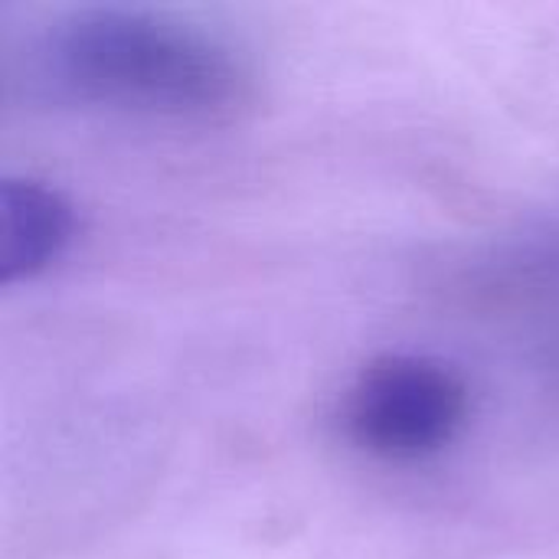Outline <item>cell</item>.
Masks as SVG:
<instances>
[{
	"instance_id": "1",
	"label": "cell",
	"mask_w": 559,
	"mask_h": 559,
	"mask_svg": "<svg viewBox=\"0 0 559 559\" xmlns=\"http://www.w3.org/2000/svg\"><path fill=\"white\" fill-rule=\"evenodd\" d=\"M33 69L62 98L151 115H216L246 92L239 52L216 33L128 7L52 20L33 49Z\"/></svg>"
},
{
	"instance_id": "2",
	"label": "cell",
	"mask_w": 559,
	"mask_h": 559,
	"mask_svg": "<svg viewBox=\"0 0 559 559\" xmlns=\"http://www.w3.org/2000/svg\"><path fill=\"white\" fill-rule=\"evenodd\" d=\"M468 416V386L455 367L423 354H386L350 383L341 419L370 455L413 462L445 449Z\"/></svg>"
},
{
	"instance_id": "3",
	"label": "cell",
	"mask_w": 559,
	"mask_h": 559,
	"mask_svg": "<svg viewBox=\"0 0 559 559\" xmlns=\"http://www.w3.org/2000/svg\"><path fill=\"white\" fill-rule=\"evenodd\" d=\"M75 233L69 200L29 177H7L0 187V278L20 282L49 269Z\"/></svg>"
}]
</instances>
